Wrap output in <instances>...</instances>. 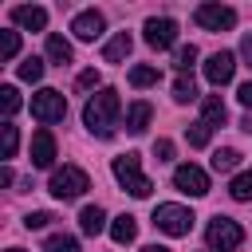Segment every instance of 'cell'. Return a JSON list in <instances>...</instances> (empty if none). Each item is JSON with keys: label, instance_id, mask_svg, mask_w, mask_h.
<instances>
[{"label": "cell", "instance_id": "obj_1", "mask_svg": "<svg viewBox=\"0 0 252 252\" xmlns=\"http://www.w3.org/2000/svg\"><path fill=\"white\" fill-rule=\"evenodd\" d=\"M118 110H122V98H118V91H110V87H102L87 106H83V122H87V130L94 134V138H114V126H118Z\"/></svg>", "mask_w": 252, "mask_h": 252}, {"label": "cell", "instance_id": "obj_2", "mask_svg": "<svg viewBox=\"0 0 252 252\" xmlns=\"http://www.w3.org/2000/svg\"><path fill=\"white\" fill-rule=\"evenodd\" d=\"M114 177L130 197H150V189H154V181L142 173V158L138 154H118L114 158Z\"/></svg>", "mask_w": 252, "mask_h": 252}, {"label": "cell", "instance_id": "obj_3", "mask_svg": "<svg viewBox=\"0 0 252 252\" xmlns=\"http://www.w3.org/2000/svg\"><path fill=\"white\" fill-rule=\"evenodd\" d=\"M51 197H59V201H75V197H83L87 189H91V177H87V169H79V165H63V169H55L51 173Z\"/></svg>", "mask_w": 252, "mask_h": 252}, {"label": "cell", "instance_id": "obj_4", "mask_svg": "<svg viewBox=\"0 0 252 252\" xmlns=\"http://www.w3.org/2000/svg\"><path fill=\"white\" fill-rule=\"evenodd\" d=\"M205 240H209V248H217V252H232V248L244 244V228H240L232 217H213L209 228H205Z\"/></svg>", "mask_w": 252, "mask_h": 252}, {"label": "cell", "instance_id": "obj_5", "mask_svg": "<svg viewBox=\"0 0 252 252\" xmlns=\"http://www.w3.org/2000/svg\"><path fill=\"white\" fill-rule=\"evenodd\" d=\"M193 209H185V205H158L154 209V224L165 232V236H189V228H193Z\"/></svg>", "mask_w": 252, "mask_h": 252}, {"label": "cell", "instance_id": "obj_6", "mask_svg": "<svg viewBox=\"0 0 252 252\" xmlns=\"http://www.w3.org/2000/svg\"><path fill=\"white\" fill-rule=\"evenodd\" d=\"M32 114H35L39 122H59V118L67 114V98H63V91L43 87L39 94H32Z\"/></svg>", "mask_w": 252, "mask_h": 252}, {"label": "cell", "instance_id": "obj_7", "mask_svg": "<svg viewBox=\"0 0 252 252\" xmlns=\"http://www.w3.org/2000/svg\"><path fill=\"white\" fill-rule=\"evenodd\" d=\"M193 20H197L205 32H228V28L236 24V12L224 8V4H201V8L193 12Z\"/></svg>", "mask_w": 252, "mask_h": 252}, {"label": "cell", "instance_id": "obj_8", "mask_svg": "<svg viewBox=\"0 0 252 252\" xmlns=\"http://www.w3.org/2000/svg\"><path fill=\"white\" fill-rule=\"evenodd\" d=\"M173 185H177L181 193H189V197H205V193H209V173L189 161V165H177V169H173Z\"/></svg>", "mask_w": 252, "mask_h": 252}, {"label": "cell", "instance_id": "obj_9", "mask_svg": "<svg viewBox=\"0 0 252 252\" xmlns=\"http://www.w3.org/2000/svg\"><path fill=\"white\" fill-rule=\"evenodd\" d=\"M173 39H177V24L169 20V16H154V20H146V43L154 47V51H165V47H173Z\"/></svg>", "mask_w": 252, "mask_h": 252}, {"label": "cell", "instance_id": "obj_10", "mask_svg": "<svg viewBox=\"0 0 252 252\" xmlns=\"http://www.w3.org/2000/svg\"><path fill=\"white\" fill-rule=\"evenodd\" d=\"M232 71H236V55H232V51H213V55L205 59V79H209L213 87H224V83L232 79Z\"/></svg>", "mask_w": 252, "mask_h": 252}, {"label": "cell", "instance_id": "obj_11", "mask_svg": "<svg viewBox=\"0 0 252 252\" xmlns=\"http://www.w3.org/2000/svg\"><path fill=\"white\" fill-rule=\"evenodd\" d=\"M102 28H106V20H102V12H94V8H87V12H79V16L71 20L75 39H83V43L98 39V35H102Z\"/></svg>", "mask_w": 252, "mask_h": 252}, {"label": "cell", "instance_id": "obj_12", "mask_svg": "<svg viewBox=\"0 0 252 252\" xmlns=\"http://www.w3.org/2000/svg\"><path fill=\"white\" fill-rule=\"evenodd\" d=\"M51 161H55V138H51V130H35L32 134V165L47 169Z\"/></svg>", "mask_w": 252, "mask_h": 252}, {"label": "cell", "instance_id": "obj_13", "mask_svg": "<svg viewBox=\"0 0 252 252\" xmlns=\"http://www.w3.org/2000/svg\"><path fill=\"white\" fill-rule=\"evenodd\" d=\"M12 20H16L20 28H28V32H43V28H47V8H39V4H20V8H12Z\"/></svg>", "mask_w": 252, "mask_h": 252}, {"label": "cell", "instance_id": "obj_14", "mask_svg": "<svg viewBox=\"0 0 252 252\" xmlns=\"http://www.w3.org/2000/svg\"><path fill=\"white\" fill-rule=\"evenodd\" d=\"M201 122L213 130V126H224L228 122V110H224V102H220V94H209L205 102H201Z\"/></svg>", "mask_w": 252, "mask_h": 252}, {"label": "cell", "instance_id": "obj_15", "mask_svg": "<svg viewBox=\"0 0 252 252\" xmlns=\"http://www.w3.org/2000/svg\"><path fill=\"white\" fill-rule=\"evenodd\" d=\"M130 47H134V39H130V32H118L106 47H102V63H122L126 55H130Z\"/></svg>", "mask_w": 252, "mask_h": 252}, {"label": "cell", "instance_id": "obj_16", "mask_svg": "<svg viewBox=\"0 0 252 252\" xmlns=\"http://www.w3.org/2000/svg\"><path fill=\"white\" fill-rule=\"evenodd\" d=\"M150 118H154V106H150V102H134V106L126 110V130H130V134H146Z\"/></svg>", "mask_w": 252, "mask_h": 252}, {"label": "cell", "instance_id": "obj_17", "mask_svg": "<svg viewBox=\"0 0 252 252\" xmlns=\"http://www.w3.org/2000/svg\"><path fill=\"white\" fill-rule=\"evenodd\" d=\"M79 228H83L87 236H98V232L106 228V213H102L98 205H87V209L79 213Z\"/></svg>", "mask_w": 252, "mask_h": 252}, {"label": "cell", "instance_id": "obj_18", "mask_svg": "<svg viewBox=\"0 0 252 252\" xmlns=\"http://www.w3.org/2000/svg\"><path fill=\"white\" fill-rule=\"evenodd\" d=\"M110 236H114V244H130V240L138 236V220H134L130 213L114 217V224H110Z\"/></svg>", "mask_w": 252, "mask_h": 252}, {"label": "cell", "instance_id": "obj_19", "mask_svg": "<svg viewBox=\"0 0 252 252\" xmlns=\"http://www.w3.org/2000/svg\"><path fill=\"white\" fill-rule=\"evenodd\" d=\"M47 59H51L55 67H67V63H71V43H67L63 35H55V32L47 35Z\"/></svg>", "mask_w": 252, "mask_h": 252}, {"label": "cell", "instance_id": "obj_20", "mask_svg": "<svg viewBox=\"0 0 252 252\" xmlns=\"http://www.w3.org/2000/svg\"><path fill=\"white\" fill-rule=\"evenodd\" d=\"M158 79H161V71H158V67H150V63L130 67V83H134V87H154Z\"/></svg>", "mask_w": 252, "mask_h": 252}, {"label": "cell", "instance_id": "obj_21", "mask_svg": "<svg viewBox=\"0 0 252 252\" xmlns=\"http://www.w3.org/2000/svg\"><path fill=\"white\" fill-rule=\"evenodd\" d=\"M0 110H4V122H12V114L20 110V91H16L12 83L0 87Z\"/></svg>", "mask_w": 252, "mask_h": 252}, {"label": "cell", "instance_id": "obj_22", "mask_svg": "<svg viewBox=\"0 0 252 252\" xmlns=\"http://www.w3.org/2000/svg\"><path fill=\"white\" fill-rule=\"evenodd\" d=\"M236 165H240V150L224 146V150L213 154V169H217V173H228V169H236Z\"/></svg>", "mask_w": 252, "mask_h": 252}, {"label": "cell", "instance_id": "obj_23", "mask_svg": "<svg viewBox=\"0 0 252 252\" xmlns=\"http://www.w3.org/2000/svg\"><path fill=\"white\" fill-rule=\"evenodd\" d=\"M228 193H232V201H252V169L236 173L232 185H228Z\"/></svg>", "mask_w": 252, "mask_h": 252}, {"label": "cell", "instance_id": "obj_24", "mask_svg": "<svg viewBox=\"0 0 252 252\" xmlns=\"http://www.w3.org/2000/svg\"><path fill=\"white\" fill-rule=\"evenodd\" d=\"M173 98H177V102H193V98H197V83H193V75H177V83H173Z\"/></svg>", "mask_w": 252, "mask_h": 252}, {"label": "cell", "instance_id": "obj_25", "mask_svg": "<svg viewBox=\"0 0 252 252\" xmlns=\"http://www.w3.org/2000/svg\"><path fill=\"white\" fill-rule=\"evenodd\" d=\"M16 51H20V32L4 28L0 32V59H16Z\"/></svg>", "mask_w": 252, "mask_h": 252}, {"label": "cell", "instance_id": "obj_26", "mask_svg": "<svg viewBox=\"0 0 252 252\" xmlns=\"http://www.w3.org/2000/svg\"><path fill=\"white\" fill-rule=\"evenodd\" d=\"M16 71H20V79H24V83H39V79H43V63H39L35 55H28Z\"/></svg>", "mask_w": 252, "mask_h": 252}, {"label": "cell", "instance_id": "obj_27", "mask_svg": "<svg viewBox=\"0 0 252 252\" xmlns=\"http://www.w3.org/2000/svg\"><path fill=\"white\" fill-rule=\"evenodd\" d=\"M43 252H79V240H75V236H63V232H55V236H47Z\"/></svg>", "mask_w": 252, "mask_h": 252}, {"label": "cell", "instance_id": "obj_28", "mask_svg": "<svg viewBox=\"0 0 252 252\" xmlns=\"http://www.w3.org/2000/svg\"><path fill=\"white\" fill-rule=\"evenodd\" d=\"M209 134H213V130H209L205 122H193V126H185V138H189V146H197V150H201V146H209Z\"/></svg>", "mask_w": 252, "mask_h": 252}, {"label": "cell", "instance_id": "obj_29", "mask_svg": "<svg viewBox=\"0 0 252 252\" xmlns=\"http://www.w3.org/2000/svg\"><path fill=\"white\" fill-rule=\"evenodd\" d=\"M173 63H177L181 75H189V67L197 63V47H193V43H189V47H177V59H173Z\"/></svg>", "mask_w": 252, "mask_h": 252}, {"label": "cell", "instance_id": "obj_30", "mask_svg": "<svg viewBox=\"0 0 252 252\" xmlns=\"http://www.w3.org/2000/svg\"><path fill=\"white\" fill-rule=\"evenodd\" d=\"M0 134H4V158H16V146H20L16 126H12V122H4V126H0Z\"/></svg>", "mask_w": 252, "mask_h": 252}, {"label": "cell", "instance_id": "obj_31", "mask_svg": "<svg viewBox=\"0 0 252 252\" xmlns=\"http://www.w3.org/2000/svg\"><path fill=\"white\" fill-rule=\"evenodd\" d=\"M94 87H98V71H94V67L83 71V75L75 79V91H94Z\"/></svg>", "mask_w": 252, "mask_h": 252}, {"label": "cell", "instance_id": "obj_32", "mask_svg": "<svg viewBox=\"0 0 252 252\" xmlns=\"http://www.w3.org/2000/svg\"><path fill=\"white\" fill-rule=\"evenodd\" d=\"M154 158H158V161H173V142H169V138H158V142H154Z\"/></svg>", "mask_w": 252, "mask_h": 252}, {"label": "cell", "instance_id": "obj_33", "mask_svg": "<svg viewBox=\"0 0 252 252\" xmlns=\"http://www.w3.org/2000/svg\"><path fill=\"white\" fill-rule=\"evenodd\" d=\"M51 220H55L51 213H28V217H24V224H28V228H47Z\"/></svg>", "mask_w": 252, "mask_h": 252}, {"label": "cell", "instance_id": "obj_34", "mask_svg": "<svg viewBox=\"0 0 252 252\" xmlns=\"http://www.w3.org/2000/svg\"><path fill=\"white\" fill-rule=\"evenodd\" d=\"M240 55H244V63L252 67V32H244V39H240Z\"/></svg>", "mask_w": 252, "mask_h": 252}, {"label": "cell", "instance_id": "obj_35", "mask_svg": "<svg viewBox=\"0 0 252 252\" xmlns=\"http://www.w3.org/2000/svg\"><path fill=\"white\" fill-rule=\"evenodd\" d=\"M236 98H240V102H244V106L252 110V83H240V91H236Z\"/></svg>", "mask_w": 252, "mask_h": 252}, {"label": "cell", "instance_id": "obj_36", "mask_svg": "<svg viewBox=\"0 0 252 252\" xmlns=\"http://www.w3.org/2000/svg\"><path fill=\"white\" fill-rule=\"evenodd\" d=\"M142 252H169V248H165V244H146Z\"/></svg>", "mask_w": 252, "mask_h": 252}, {"label": "cell", "instance_id": "obj_37", "mask_svg": "<svg viewBox=\"0 0 252 252\" xmlns=\"http://www.w3.org/2000/svg\"><path fill=\"white\" fill-rule=\"evenodd\" d=\"M8 252H24V248H8Z\"/></svg>", "mask_w": 252, "mask_h": 252}]
</instances>
